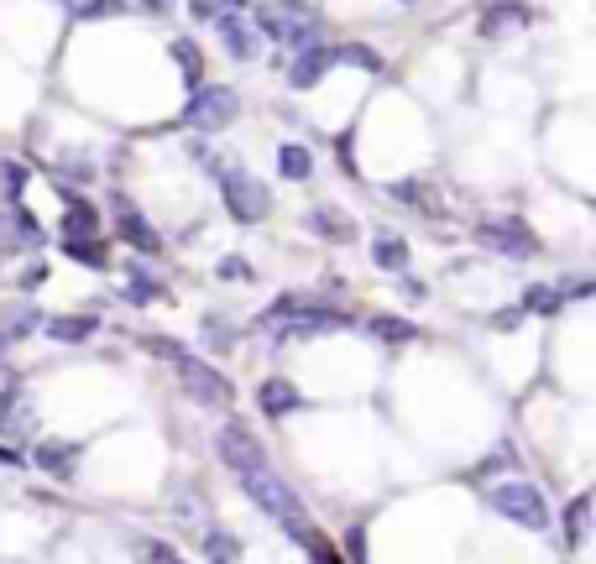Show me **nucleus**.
<instances>
[{"label": "nucleus", "mask_w": 596, "mask_h": 564, "mask_svg": "<svg viewBox=\"0 0 596 564\" xmlns=\"http://www.w3.org/2000/svg\"><path fill=\"white\" fill-rule=\"evenodd\" d=\"M241 115V94L236 89H194V100L183 105V126L194 131H225Z\"/></svg>", "instance_id": "nucleus-6"}, {"label": "nucleus", "mask_w": 596, "mask_h": 564, "mask_svg": "<svg viewBox=\"0 0 596 564\" xmlns=\"http://www.w3.org/2000/svg\"><path fill=\"white\" fill-rule=\"evenodd\" d=\"M58 6H63L68 16L89 21V16H110V11H116V0H58Z\"/></svg>", "instance_id": "nucleus-29"}, {"label": "nucleus", "mask_w": 596, "mask_h": 564, "mask_svg": "<svg viewBox=\"0 0 596 564\" xmlns=\"http://www.w3.org/2000/svg\"><path fill=\"white\" fill-rule=\"evenodd\" d=\"M21 460H27L21 450H11V444H0V465H21Z\"/></svg>", "instance_id": "nucleus-38"}, {"label": "nucleus", "mask_w": 596, "mask_h": 564, "mask_svg": "<svg viewBox=\"0 0 596 564\" xmlns=\"http://www.w3.org/2000/svg\"><path fill=\"white\" fill-rule=\"evenodd\" d=\"M32 329H42V314L37 309H16L6 324H0V335H6V345H16V340H27Z\"/></svg>", "instance_id": "nucleus-25"}, {"label": "nucleus", "mask_w": 596, "mask_h": 564, "mask_svg": "<svg viewBox=\"0 0 596 564\" xmlns=\"http://www.w3.org/2000/svg\"><path fill=\"white\" fill-rule=\"evenodd\" d=\"M215 450H220V460L236 470V476H246V470H257V465H267V455H262V444H257V434L246 429V423H220V434H215Z\"/></svg>", "instance_id": "nucleus-7"}, {"label": "nucleus", "mask_w": 596, "mask_h": 564, "mask_svg": "<svg viewBox=\"0 0 596 564\" xmlns=\"http://www.w3.org/2000/svg\"><path fill=\"white\" fill-rule=\"evenodd\" d=\"M220 277H241V282H246V277H251V267L231 256V262H220Z\"/></svg>", "instance_id": "nucleus-36"}, {"label": "nucleus", "mask_w": 596, "mask_h": 564, "mask_svg": "<svg viewBox=\"0 0 596 564\" xmlns=\"http://www.w3.org/2000/svg\"><path fill=\"white\" fill-rule=\"evenodd\" d=\"M346 544H351V559H356V564H366V544H361V528H351V533H346Z\"/></svg>", "instance_id": "nucleus-37"}, {"label": "nucleus", "mask_w": 596, "mask_h": 564, "mask_svg": "<svg viewBox=\"0 0 596 564\" xmlns=\"http://www.w3.org/2000/svg\"><path fill=\"white\" fill-rule=\"evenodd\" d=\"M304 225H309V230L319 235V241H335V246L356 241V220L346 215V209H335V204H314Z\"/></svg>", "instance_id": "nucleus-9"}, {"label": "nucleus", "mask_w": 596, "mask_h": 564, "mask_svg": "<svg viewBox=\"0 0 596 564\" xmlns=\"http://www.w3.org/2000/svg\"><path fill=\"white\" fill-rule=\"evenodd\" d=\"M372 262L382 272H408V241L398 230H377L372 235Z\"/></svg>", "instance_id": "nucleus-14"}, {"label": "nucleus", "mask_w": 596, "mask_h": 564, "mask_svg": "<svg viewBox=\"0 0 596 564\" xmlns=\"http://www.w3.org/2000/svg\"><path fill=\"white\" fill-rule=\"evenodd\" d=\"M204 340L220 345V350H231V345H236V335H231V329H220V319H204Z\"/></svg>", "instance_id": "nucleus-33"}, {"label": "nucleus", "mask_w": 596, "mask_h": 564, "mask_svg": "<svg viewBox=\"0 0 596 564\" xmlns=\"http://www.w3.org/2000/svg\"><path fill=\"white\" fill-rule=\"evenodd\" d=\"M529 27V11L518 6V0H497V6L481 11V37H513Z\"/></svg>", "instance_id": "nucleus-12"}, {"label": "nucleus", "mask_w": 596, "mask_h": 564, "mask_svg": "<svg viewBox=\"0 0 596 564\" xmlns=\"http://www.w3.org/2000/svg\"><path fill=\"white\" fill-rule=\"evenodd\" d=\"M6 246H11V241H6V220H0V251H6Z\"/></svg>", "instance_id": "nucleus-41"}, {"label": "nucleus", "mask_w": 596, "mask_h": 564, "mask_svg": "<svg viewBox=\"0 0 596 564\" xmlns=\"http://www.w3.org/2000/svg\"><path fill=\"white\" fill-rule=\"evenodd\" d=\"M565 309V293L560 288H544V282H534L529 293H523V314H560Z\"/></svg>", "instance_id": "nucleus-24"}, {"label": "nucleus", "mask_w": 596, "mask_h": 564, "mask_svg": "<svg viewBox=\"0 0 596 564\" xmlns=\"http://www.w3.org/2000/svg\"><path fill=\"white\" fill-rule=\"evenodd\" d=\"M0 183H6V194L16 199L21 183H27V168H21V162H6V168H0Z\"/></svg>", "instance_id": "nucleus-32"}, {"label": "nucleus", "mask_w": 596, "mask_h": 564, "mask_svg": "<svg viewBox=\"0 0 596 564\" xmlns=\"http://www.w3.org/2000/svg\"><path fill=\"white\" fill-rule=\"evenodd\" d=\"M330 329H346V314L319 309V303H298V314H293V324H288V335L314 340V335H330Z\"/></svg>", "instance_id": "nucleus-11"}, {"label": "nucleus", "mask_w": 596, "mask_h": 564, "mask_svg": "<svg viewBox=\"0 0 596 564\" xmlns=\"http://www.w3.org/2000/svg\"><path fill=\"white\" fill-rule=\"evenodd\" d=\"M142 6H152V11H163V6H168V0H142Z\"/></svg>", "instance_id": "nucleus-40"}, {"label": "nucleus", "mask_w": 596, "mask_h": 564, "mask_svg": "<svg viewBox=\"0 0 596 564\" xmlns=\"http://www.w3.org/2000/svg\"><path fill=\"white\" fill-rule=\"evenodd\" d=\"M116 225H121V241H126L131 251H142V256H157V251H163V235H157L142 215H136L126 199L116 204Z\"/></svg>", "instance_id": "nucleus-10"}, {"label": "nucleus", "mask_w": 596, "mask_h": 564, "mask_svg": "<svg viewBox=\"0 0 596 564\" xmlns=\"http://www.w3.org/2000/svg\"><path fill=\"white\" fill-rule=\"evenodd\" d=\"M74 455H79V450H74L68 439H42L32 460L48 470V476H68V470H74Z\"/></svg>", "instance_id": "nucleus-16"}, {"label": "nucleus", "mask_w": 596, "mask_h": 564, "mask_svg": "<svg viewBox=\"0 0 596 564\" xmlns=\"http://www.w3.org/2000/svg\"><path fill=\"white\" fill-rule=\"evenodd\" d=\"M523 324V303H513V309H497L492 314V329H518Z\"/></svg>", "instance_id": "nucleus-34"}, {"label": "nucleus", "mask_w": 596, "mask_h": 564, "mask_svg": "<svg viewBox=\"0 0 596 564\" xmlns=\"http://www.w3.org/2000/svg\"><path fill=\"white\" fill-rule=\"evenodd\" d=\"M487 502H492L502 517H513L518 528H534V533L549 528V502H544V491H539L534 481H497V486L487 491Z\"/></svg>", "instance_id": "nucleus-4"}, {"label": "nucleus", "mask_w": 596, "mask_h": 564, "mask_svg": "<svg viewBox=\"0 0 596 564\" xmlns=\"http://www.w3.org/2000/svg\"><path fill=\"white\" fill-rule=\"evenodd\" d=\"M173 63L183 68V84H189V89L204 84V58H199V47H194L189 37H178V42H173Z\"/></svg>", "instance_id": "nucleus-22"}, {"label": "nucleus", "mask_w": 596, "mask_h": 564, "mask_svg": "<svg viewBox=\"0 0 596 564\" xmlns=\"http://www.w3.org/2000/svg\"><path fill=\"white\" fill-rule=\"evenodd\" d=\"M95 230H100V220H95V204H84V199H74V204H68V215H63V235H68V241H89Z\"/></svg>", "instance_id": "nucleus-19"}, {"label": "nucleus", "mask_w": 596, "mask_h": 564, "mask_svg": "<svg viewBox=\"0 0 596 564\" xmlns=\"http://www.w3.org/2000/svg\"><path fill=\"white\" fill-rule=\"evenodd\" d=\"M215 32H220V42H225V53H231V58H251V53H257V42H251L246 21L236 11H220L215 16Z\"/></svg>", "instance_id": "nucleus-15"}, {"label": "nucleus", "mask_w": 596, "mask_h": 564, "mask_svg": "<svg viewBox=\"0 0 596 564\" xmlns=\"http://www.w3.org/2000/svg\"><path fill=\"white\" fill-rule=\"evenodd\" d=\"M586 523H591V497L581 491V497H570V507H565V544L570 549L586 544Z\"/></svg>", "instance_id": "nucleus-20"}, {"label": "nucleus", "mask_w": 596, "mask_h": 564, "mask_svg": "<svg viewBox=\"0 0 596 564\" xmlns=\"http://www.w3.org/2000/svg\"><path fill=\"white\" fill-rule=\"evenodd\" d=\"M42 329H48V335L53 340H63V345H79V340H89V335H95V319H89V314H63V319H42Z\"/></svg>", "instance_id": "nucleus-17"}, {"label": "nucleus", "mask_w": 596, "mask_h": 564, "mask_svg": "<svg viewBox=\"0 0 596 564\" xmlns=\"http://www.w3.org/2000/svg\"><path fill=\"white\" fill-rule=\"evenodd\" d=\"M257 408L272 413V418H288L293 408H304V397H298V387L283 382V376H267V382L257 387Z\"/></svg>", "instance_id": "nucleus-13"}, {"label": "nucleus", "mask_w": 596, "mask_h": 564, "mask_svg": "<svg viewBox=\"0 0 596 564\" xmlns=\"http://www.w3.org/2000/svg\"><path fill=\"white\" fill-rule=\"evenodd\" d=\"M393 199L414 204V209H434V188H424L419 178H408V183H398V188H393Z\"/></svg>", "instance_id": "nucleus-28"}, {"label": "nucleus", "mask_w": 596, "mask_h": 564, "mask_svg": "<svg viewBox=\"0 0 596 564\" xmlns=\"http://www.w3.org/2000/svg\"><path fill=\"white\" fill-rule=\"evenodd\" d=\"M126 298H131V303H157V298H163V288H157V277H147V272H131V282H126Z\"/></svg>", "instance_id": "nucleus-27"}, {"label": "nucleus", "mask_w": 596, "mask_h": 564, "mask_svg": "<svg viewBox=\"0 0 596 564\" xmlns=\"http://www.w3.org/2000/svg\"><path fill=\"white\" fill-rule=\"evenodd\" d=\"M335 58H346V63L366 68V74H382V58H377V53H366V47H335Z\"/></svg>", "instance_id": "nucleus-31"}, {"label": "nucleus", "mask_w": 596, "mask_h": 564, "mask_svg": "<svg viewBox=\"0 0 596 564\" xmlns=\"http://www.w3.org/2000/svg\"><path fill=\"white\" fill-rule=\"evenodd\" d=\"M68 256H79V262H89V267H105V246H100V235H89V241H68Z\"/></svg>", "instance_id": "nucleus-30"}, {"label": "nucleus", "mask_w": 596, "mask_h": 564, "mask_svg": "<svg viewBox=\"0 0 596 564\" xmlns=\"http://www.w3.org/2000/svg\"><path fill=\"white\" fill-rule=\"evenodd\" d=\"M476 241L487 246L492 256H513V262H529V256H539V235L513 220V215H497V220H476Z\"/></svg>", "instance_id": "nucleus-5"}, {"label": "nucleus", "mask_w": 596, "mask_h": 564, "mask_svg": "<svg viewBox=\"0 0 596 564\" xmlns=\"http://www.w3.org/2000/svg\"><path fill=\"white\" fill-rule=\"evenodd\" d=\"M241 486H246V497L272 517V523H283V533L293 538V544H309V538H314V523L304 517V502H298V491H293V486H288L272 465L246 470Z\"/></svg>", "instance_id": "nucleus-1"}, {"label": "nucleus", "mask_w": 596, "mask_h": 564, "mask_svg": "<svg viewBox=\"0 0 596 564\" xmlns=\"http://www.w3.org/2000/svg\"><path fill=\"white\" fill-rule=\"evenodd\" d=\"M220 6H225V11H236V6H246V0H220Z\"/></svg>", "instance_id": "nucleus-39"}, {"label": "nucleus", "mask_w": 596, "mask_h": 564, "mask_svg": "<svg viewBox=\"0 0 596 564\" xmlns=\"http://www.w3.org/2000/svg\"><path fill=\"white\" fill-rule=\"evenodd\" d=\"M366 329H372V340H382V345H408V340H419V324H408V319H393V314L372 319Z\"/></svg>", "instance_id": "nucleus-21"}, {"label": "nucleus", "mask_w": 596, "mask_h": 564, "mask_svg": "<svg viewBox=\"0 0 596 564\" xmlns=\"http://www.w3.org/2000/svg\"><path fill=\"white\" fill-rule=\"evenodd\" d=\"M142 554H147V564H189V559H178L168 544H147Z\"/></svg>", "instance_id": "nucleus-35"}, {"label": "nucleus", "mask_w": 596, "mask_h": 564, "mask_svg": "<svg viewBox=\"0 0 596 564\" xmlns=\"http://www.w3.org/2000/svg\"><path fill=\"white\" fill-rule=\"evenodd\" d=\"M330 63H335V47H319V42L298 47V58H293V68H288V84H293V89H314L319 79L330 74Z\"/></svg>", "instance_id": "nucleus-8"}, {"label": "nucleus", "mask_w": 596, "mask_h": 564, "mask_svg": "<svg viewBox=\"0 0 596 564\" xmlns=\"http://www.w3.org/2000/svg\"><path fill=\"white\" fill-rule=\"evenodd\" d=\"M204 157V168H210L215 178H220V199H225V209L241 220V225H257V220H267V209H272V199H267V188L251 178L241 162H231V157H210V152H199Z\"/></svg>", "instance_id": "nucleus-2"}, {"label": "nucleus", "mask_w": 596, "mask_h": 564, "mask_svg": "<svg viewBox=\"0 0 596 564\" xmlns=\"http://www.w3.org/2000/svg\"><path fill=\"white\" fill-rule=\"evenodd\" d=\"M199 544H204V559H210V564H241V544L225 528H204Z\"/></svg>", "instance_id": "nucleus-18"}, {"label": "nucleus", "mask_w": 596, "mask_h": 564, "mask_svg": "<svg viewBox=\"0 0 596 564\" xmlns=\"http://www.w3.org/2000/svg\"><path fill=\"white\" fill-rule=\"evenodd\" d=\"M173 376H178V387L194 397L199 408H231L236 403V387H231V376H225L220 366H210V361H199V356H183L178 366H173Z\"/></svg>", "instance_id": "nucleus-3"}, {"label": "nucleus", "mask_w": 596, "mask_h": 564, "mask_svg": "<svg viewBox=\"0 0 596 564\" xmlns=\"http://www.w3.org/2000/svg\"><path fill=\"white\" fill-rule=\"evenodd\" d=\"M142 350H147V356H157V361H168V366H178L183 356H189V350H183L178 340H168V335H147Z\"/></svg>", "instance_id": "nucleus-26"}, {"label": "nucleus", "mask_w": 596, "mask_h": 564, "mask_svg": "<svg viewBox=\"0 0 596 564\" xmlns=\"http://www.w3.org/2000/svg\"><path fill=\"white\" fill-rule=\"evenodd\" d=\"M278 173H283V178H293V183H304V178L314 173V157H309V147H298V141H288V147L278 152Z\"/></svg>", "instance_id": "nucleus-23"}]
</instances>
